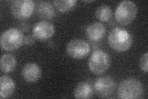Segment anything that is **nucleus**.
Masks as SVG:
<instances>
[{"label":"nucleus","instance_id":"1","mask_svg":"<svg viewBox=\"0 0 148 99\" xmlns=\"http://www.w3.org/2000/svg\"><path fill=\"white\" fill-rule=\"evenodd\" d=\"M108 41L112 50L117 52H124L131 48L133 38L126 29L117 27L110 32Z\"/></svg>","mask_w":148,"mask_h":99},{"label":"nucleus","instance_id":"2","mask_svg":"<svg viewBox=\"0 0 148 99\" xmlns=\"http://www.w3.org/2000/svg\"><path fill=\"white\" fill-rule=\"evenodd\" d=\"M144 92L142 83L135 78H128L120 84L117 96L120 99H136L141 97Z\"/></svg>","mask_w":148,"mask_h":99},{"label":"nucleus","instance_id":"3","mask_svg":"<svg viewBox=\"0 0 148 99\" xmlns=\"http://www.w3.org/2000/svg\"><path fill=\"white\" fill-rule=\"evenodd\" d=\"M24 37L18 28L12 27L6 30L1 35L0 42L3 49L8 51L16 50L22 45Z\"/></svg>","mask_w":148,"mask_h":99},{"label":"nucleus","instance_id":"4","mask_svg":"<svg viewBox=\"0 0 148 99\" xmlns=\"http://www.w3.org/2000/svg\"><path fill=\"white\" fill-rule=\"evenodd\" d=\"M138 13V8L135 3L130 1L120 2L115 11L117 22L122 26H128L135 20Z\"/></svg>","mask_w":148,"mask_h":99},{"label":"nucleus","instance_id":"5","mask_svg":"<svg viewBox=\"0 0 148 99\" xmlns=\"http://www.w3.org/2000/svg\"><path fill=\"white\" fill-rule=\"evenodd\" d=\"M110 63V57L108 53L101 50H96L91 55L88 64L91 72L100 75L108 71Z\"/></svg>","mask_w":148,"mask_h":99},{"label":"nucleus","instance_id":"6","mask_svg":"<svg viewBox=\"0 0 148 99\" xmlns=\"http://www.w3.org/2000/svg\"><path fill=\"white\" fill-rule=\"evenodd\" d=\"M66 52L68 56L72 58L82 59L89 55L90 46L84 40L73 39L67 44Z\"/></svg>","mask_w":148,"mask_h":99},{"label":"nucleus","instance_id":"7","mask_svg":"<svg viewBox=\"0 0 148 99\" xmlns=\"http://www.w3.org/2000/svg\"><path fill=\"white\" fill-rule=\"evenodd\" d=\"M34 8L35 3L32 0H18L12 3L11 12L18 19H26L32 15Z\"/></svg>","mask_w":148,"mask_h":99},{"label":"nucleus","instance_id":"8","mask_svg":"<svg viewBox=\"0 0 148 99\" xmlns=\"http://www.w3.org/2000/svg\"><path fill=\"white\" fill-rule=\"evenodd\" d=\"M55 27L52 23L47 21L36 22L32 30L34 38L39 41H46L54 35Z\"/></svg>","mask_w":148,"mask_h":99},{"label":"nucleus","instance_id":"9","mask_svg":"<svg viewBox=\"0 0 148 99\" xmlns=\"http://www.w3.org/2000/svg\"><path fill=\"white\" fill-rule=\"evenodd\" d=\"M94 88L99 97H108L114 92L115 82L114 79L110 76L100 77L95 81Z\"/></svg>","mask_w":148,"mask_h":99},{"label":"nucleus","instance_id":"10","mask_svg":"<svg viewBox=\"0 0 148 99\" xmlns=\"http://www.w3.org/2000/svg\"><path fill=\"white\" fill-rule=\"evenodd\" d=\"M22 76L25 81L33 83L38 81L41 76V70L38 64L29 63L24 66L22 69Z\"/></svg>","mask_w":148,"mask_h":99},{"label":"nucleus","instance_id":"11","mask_svg":"<svg viewBox=\"0 0 148 99\" xmlns=\"http://www.w3.org/2000/svg\"><path fill=\"white\" fill-rule=\"evenodd\" d=\"M106 32V27L103 24L96 22L87 27L85 34L87 39L91 42H98L104 37Z\"/></svg>","mask_w":148,"mask_h":99},{"label":"nucleus","instance_id":"12","mask_svg":"<svg viewBox=\"0 0 148 99\" xmlns=\"http://www.w3.org/2000/svg\"><path fill=\"white\" fill-rule=\"evenodd\" d=\"M16 85L12 78L2 76L0 78V97L1 98L10 97L14 92Z\"/></svg>","mask_w":148,"mask_h":99},{"label":"nucleus","instance_id":"13","mask_svg":"<svg viewBox=\"0 0 148 99\" xmlns=\"http://www.w3.org/2000/svg\"><path fill=\"white\" fill-rule=\"evenodd\" d=\"M93 93L91 84L86 82H82L78 84L74 90V97L76 98L88 99L92 97Z\"/></svg>","mask_w":148,"mask_h":99},{"label":"nucleus","instance_id":"14","mask_svg":"<svg viewBox=\"0 0 148 99\" xmlns=\"http://www.w3.org/2000/svg\"><path fill=\"white\" fill-rule=\"evenodd\" d=\"M1 71L4 73H9L15 70L17 66L16 58L11 54H4L0 61Z\"/></svg>","mask_w":148,"mask_h":99},{"label":"nucleus","instance_id":"15","mask_svg":"<svg viewBox=\"0 0 148 99\" xmlns=\"http://www.w3.org/2000/svg\"><path fill=\"white\" fill-rule=\"evenodd\" d=\"M38 16L45 20H49L56 16L54 6L48 2H41L37 9Z\"/></svg>","mask_w":148,"mask_h":99},{"label":"nucleus","instance_id":"16","mask_svg":"<svg viewBox=\"0 0 148 99\" xmlns=\"http://www.w3.org/2000/svg\"><path fill=\"white\" fill-rule=\"evenodd\" d=\"M95 15L96 18L100 21L108 22L112 17V11L109 6L103 4L97 8Z\"/></svg>","mask_w":148,"mask_h":99},{"label":"nucleus","instance_id":"17","mask_svg":"<svg viewBox=\"0 0 148 99\" xmlns=\"http://www.w3.org/2000/svg\"><path fill=\"white\" fill-rule=\"evenodd\" d=\"M54 7L61 12L71 11L76 6V0H56L53 2Z\"/></svg>","mask_w":148,"mask_h":99},{"label":"nucleus","instance_id":"18","mask_svg":"<svg viewBox=\"0 0 148 99\" xmlns=\"http://www.w3.org/2000/svg\"><path fill=\"white\" fill-rule=\"evenodd\" d=\"M148 53L147 52L143 54L140 58V66L141 69L145 73H147L148 72Z\"/></svg>","mask_w":148,"mask_h":99},{"label":"nucleus","instance_id":"19","mask_svg":"<svg viewBox=\"0 0 148 99\" xmlns=\"http://www.w3.org/2000/svg\"><path fill=\"white\" fill-rule=\"evenodd\" d=\"M35 39L34 38V36L27 35L24 38V44L28 46H32L35 44Z\"/></svg>","mask_w":148,"mask_h":99},{"label":"nucleus","instance_id":"20","mask_svg":"<svg viewBox=\"0 0 148 99\" xmlns=\"http://www.w3.org/2000/svg\"><path fill=\"white\" fill-rule=\"evenodd\" d=\"M18 29H20L21 31H25L27 32L29 29V27L28 26V24H27L25 22H22L20 24L19 26H18Z\"/></svg>","mask_w":148,"mask_h":99},{"label":"nucleus","instance_id":"21","mask_svg":"<svg viewBox=\"0 0 148 99\" xmlns=\"http://www.w3.org/2000/svg\"><path fill=\"white\" fill-rule=\"evenodd\" d=\"M83 2H84V3H92V2H93V1H83Z\"/></svg>","mask_w":148,"mask_h":99}]
</instances>
